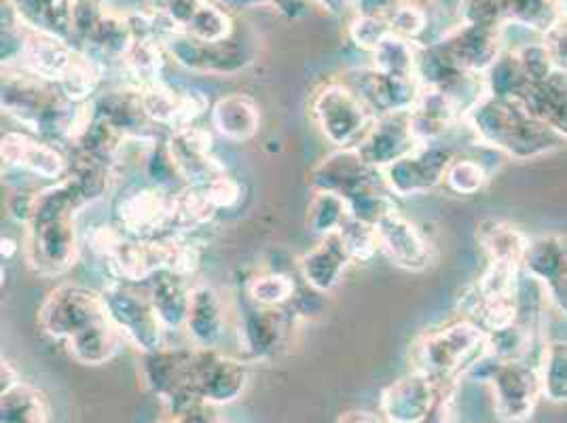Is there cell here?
<instances>
[{
  "instance_id": "cell-21",
  "label": "cell",
  "mask_w": 567,
  "mask_h": 423,
  "mask_svg": "<svg viewBox=\"0 0 567 423\" xmlns=\"http://www.w3.org/2000/svg\"><path fill=\"white\" fill-rule=\"evenodd\" d=\"M379 250L392 265L406 271H424L434 260V246L424 229L401 210L378 223Z\"/></svg>"
},
{
  "instance_id": "cell-28",
  "label": "cell",
  "mask_w": 567,
  "mask_h": 423,
  "mask_svg": "<svg viewBox=\"0 0 567 423\" xmlns=\"http://www.w3.org/2000/svg\"><path fill=\"white\" fill-rule=\"evenodd\" d=\"M260 104L248 94H227L218 97L210 109V127L223 141L244 144L260 132Z\"/></svg>"
},
{
  "instance_id": "cell-42",
  "label": "cell",
  "mask_w": 567,
  "mask_h": 423,
  "mask_svg": "<svg viewBox=\"0 0 567 423\" xmlns=\"http://www.w3.org/2000/svg\"><path fill=\"white\" fill-rule=\"evenodd\" d=\"M297 292L299 286L295 278L282 271L257 274L244 286V297L260 307H290Z\"/></svg>"
},
{
  "instance_id": "cell-15",
  "label": "cell",
  "mask_w": 567,
  "mask_h": 423,
  "mask_svg": "<svg viewBox=\"0 0 567 423\" xmlns=\"http://www.w3.org/2000/svg\"><path fill=\"white\" fill-rule=\"evenodd\" d=\"M292 327L290 307H260L244 299L237 316V345L246 362H269L282 352Z\"/></svg>"
},
{
  "instance_id": "cell-43",
  "label": "cell",
  "mask_w": 567,
  "mask_h": 423,
  "mask_svg": "<svg viewBox=\"0 0 567 423\" xmlns=\"http://www.w3.org/2000/svg\"><path fill=\"white\" fill-rule=\"evenodd\" d=\"M417 53H420V48L392 34L371 53L369 66L378 72H383V74H392V76H415Z\"/></svg>"
},
{
  "instance_id": "cell-12",
  "label": "cell",
  "mask_w": 567,
  "mask_h": 423,
  "mask_svg": "<svg viewBox=\"0 0 567 423\" xmlns=\"http://www.w3.org/2000/svg\"><path fill=\"white\" fill-rule=\"evenodd\" d=\"M451 388L411 371L381 390L379 415L385 423H430L450 400Z\"/></svg>"
},
{
  "instance_id": "cell-16",
  "label": "cell",
  "mask_w": 567,
  "mask_h": 423,
  "mask_svg": "<svg viewBox=\"0 0 567 423\" xmlns=\"http://www.w3.org/2000/svg\"><path fill=\"white\" fill-rule=\"evenodd\" d=\"M30 174L48 185L60 183L71 172V157L64 148L30 132H7L2 136V174Z\"/></svg>"
},
{
  "instance_id": "cell-31",
  "label": "cell",
  "mask_w": 567,
  "mask_h": 423,
  "mask_svg": "<svg viewBox=\"0 0 567 423\" xmlns=\"http://www.w3.org/2000/svg\"><path fill=\"white\" fill-rule=\"evenodd\" d=\"M411 121L420 144L439 142L455 123L464 121V111L450 94L422 87V95L411 111Z\"/></svg>"
},
{
  "instance_id": "cell-47",
  "label": "cell",
  "mask_w": 567,
  "mask_h": 423,
  "mask_svg": "<svg viewBox=\"0 0 567 423\" xmlns=\"http://www.w3.org/2000/svg\"><path fill=\"white\" fill-rule=\"evenodd\" d=\"M346 34H348V41L355 49L371 55L385 39L392 37V30H390V24H388L385 18L352 13Z\"/></svg>"
},
{
  "instance_id": "cell-25",
  "label": "cell",
  "mask_w": 567,
  "mask_h": 423,
  "mask_svg": "<svg viewBox=\"0 0 567 423\" xmlns=\"http://www.w3.org/2000/svg\"><path fill=\"white\" fill-rule=\"evenodd\" d=\"M94 111L111 125H115L125 138H151L159 136V130L146 115L142 92L132 85L104 90L95 95Z\"/></svg>"
},
{
  "instance_id": "cell-41",
  "label": "cell",
  "mask_w": 567,
  "mask_h": 423,
  "mask_svg": "<svg viewBox=\"0 0 567 423\" xmlns=\"http://www.w3.org/2000/svg\"><path fill=\"white\" fill-rule=\"evenodd\" d=\"M183 32L202 43H218L231 39L237 32L234 11H229L218 0H204L193 13L189 24L183 28Z\"/></svg>"
},
{
  "instance_id": "cell-1",
  "label": "cell",
  "mask_w": 567,
  "mask_h": 423,
  "mask_svg": "<svg viewBox=\"0 0 567 423\" xmlns=\"http://www.w3.org/2000/svg\"><path fill=\"white\" fill-rule=\"evenodd\" d=\"M115 183L109 167L94 162H74L64 180L37 190L30 223L25 225L24 259L41 278L66 276L81 259L79 216L106 197Z\"/></svg>"
},
{
  "instance_id": "cell-26",
  "label": "cell",
  "mask_w": 567,
  "mask_h": 423,
  "mask_svg": "<svg viewBox=\"0 0 567 423\" xmlns=\"http://www.w3.org/2000/svg\"><path fill=\"white\" fill-rule=\"evenodd\" d=\"M352 265L354 262L343 246V239L334 234L318 239V244L299 259L297 269L308 288L320 295H329L341 283Z\"/></svg>"
},
{
  "instance_id": "cell-19",
  "label": "cell",
  "mask_w": 567,
  "mask_h": 423,
  "mask_svg": "<svg viewBox=\"0 0 567 423\" xmlns=\"http://www.w3.org/2000/svg\"><path fill=\"white\" fill-rule=\"evenodd\" d=\"M455 71L485 76L502 53V30L485 25L460 24L434 43Z\"/></svg>"
},
{
  "instance_id": "cell-39",
  "label": "cell",
  "mask_w": 567,
  "mask_h": 423,
  "mask_svg": "<svg viewBox=\"0 0 567 423\" xmlns=\"http://www.w3.org/2000/svg\"><path fill=\"white\" fill-rule=\"evenodd\" d=\"M104 74L106 69L97 60H94L90 53H85L83 49L76 48L71 66L55 85L74 104H87L102 92Z\"/></svg>"
},
{
  "instance_id": "cell-48",
  "label": "cell",
  "mask_w": 567,
  "mask_h": 423,
  "mask_svg": "<svg viewBox=\"0 0 567 423\" xmlns=\"http://www.w3.org/2000/svg\"><path fill=\"white\" fill-rule=\"evenodd\" d=\"M206 190H208V195H210V199H213V204L218 212L234 210L239 206L241 195H244L241 183L234 178L229 172L214 178L210 185H206Z\"/></svg>"
},
{
  "instance_id": "cell-29",
  "label": "cell",
  "mask_w": 567,
  "mask_h": 423,
  "mask_svg": "<svg viewBox=\"0 0 567 423\" xmlns=\"http://www.w3.org/2000/svg\"><path fill=\"white\" fill-rule=\"evenodd\" d=\"M76 48L71 41L48 34V32H34L28 30L25 34V48L18 69L32 72L45 81L58 83L62 74L71 66ZM13 69V66H11Z\"/></svg>"
},
{
  "instance_id": "cell-55",
  "label": "cell",
  "mask_w": 567,
  "mask_h": 423,
  "mask_svg": "<svg viewBox=\"0 0 567 423\" xmlns=\"http://www.w3.org/2000/svg\"><path fill=\"white\" fill-rule=\"evenodd\" d=\"M0 381H2V388H0V392H2V390L13 388L16 383H20V381H24V379H22L20 371L16 369V364H13L11 360L2 358V364H0Z\"/></svg>"
},
{
  "instance_id": "cell-3",
  "label": "cell",
  "mask_w": 567,
  "mask_h": 423,
  "mask_svg": "<svg viewBox=\"0 0 567 423\" xmlns=\"http://www.w3.org/2000/svg\"><path fill=\"white\" fill-rule=\"evenodd\" d=\"M487 332L476 322L460 316L445 327L425 330L411 345L413 371L453 385L462 375H468L487 355Z\"/></svg>"
},
{
  "instance_id": "cell-30",
  "label": "cell",
  "mask_w": 567,
  "mask_h": 423,
  "mask_svg": "<svg viewBox=\"0 0 567 423\" xmlns=\"http://www.w3.org/2000/svg\"><path fill=\"white\" fill-rule=\"evenodd\" d=\"M125 339L115 329V324L109 320V316H102L87 324L85 329L74 332L69 341H64V350L76 364L83 367H102L117 358L123 350Z\"/></svg>"
},
{
  "instance_id": "cell-34",
  "label": "cell",
  "mask_w": 567,
  "mask_h": 423,
  "mask_svg": "<svg viewBox=\"0 0 567 423\" xmlns=\"http://www.w3.org/2000/svg\"><path fill=\"white\" fill-rule=\"evenodd\" d=\"M20 24L72 43V0H7Z\"/></svg>"
},
{
  "instance_id": "cell-37",
  "label": "cell",
  "mask_w": 567,
  "mask_h": 423,
  "mask_svg": "<svg viewBox=\"0 0 567 423\" xmlns=\"http://www.w3.org/2000/svg\"><path fill=\"white\" fill-rule=\"evenodd\" d=\"M166 60H169L166 45L157 39H146L134 43V48L118 69L127 76L125 85H132L136 90H148L159 83H166Z\"/></svg>"
},
{
  "instance_id": "cell-45",
  "label": "cell",
  "mask_w": 567,
  "mask_h": 423,
  "mask_svg": "<svg viewBox=\"0 0 567 423\" xmlns=\"http://www.w3.org/2000/svg\"><path fill=\"white\" fill-rule=\"evenodd\" d=\"M489 183V169L487 165L474 157H455L451 162L445 188L453 195H476Z\"/></svg>"
},
{
  "instance_id": "cell-5",
  "label": "cell",
  "mask_w": 567,
  "mask_h": 423,
  "mask_svg": "<svg viewBox=\"0 0 567 423\" xmlns=\"http://www.w3.org/2000/svg\"><path fill=\"white\" fill-rule=\"evenodd\" d=\"M309 117L334 148H355L378 118L346 79H332L313 90Z\"/></svg>"
},
{
  "instance_id": "cell-8",
  "label": "cell",
  "mask_w": 567,
  "mask_h": 423,
  "mask_svg": "<svg viewBox=\"0 0 567 423\" xmlns=\"http://www.w3.org/2000/svg\"><path fill=\"white\" fill-rule=\"evenodd\" d=\"M138 283L109 280L104 283L102 301L109 320L115 324L127 345L138 353H148L164 348L167 329L157 316L146 290H138Z\"/></svg>"
},
{
  "instance_id": "cell-49",
  "label": "cell",
  "mask_w": 567,
  "mask_h": 423,
  "mask_svg": "<svg viewBox=\"0 0 567 423\" xmlns=\"http://www.w3.org/2000/svg\"><path fill=\"white\" fill-rule=\"evenodd\" d=\"M543 45L555 71L567 76V20H559L548 32H544Z\"/></svg>"
},
{
  "instance_id": "cell-56",
  "label": "cell",
  "mask_w": 567,
  "mask_h": 423,
  "mask_svg": "<svg viewBox=\"0 0 567 423\" xmlns=\"http://www.w3.org/2000/svg\"><path fill=\"white\" fill-rule=\"evenodd\" d=\"M20 250H24V244H20L16 237L2 236V239H0L2 260L16 259L20 255Z\"/></svg>"
},
{
  "instance_id": "cell-20",
  "label": "cell",
  "mask_w": 567,
  "mask_h": 423,
  "mask_svg": "<svg viewBox=\"0 0 567 423\" xmlns=\"http://www.w3.org/2000/svg\"><path fill=\"white\" fill-rule=\"evenodd\" d=\"M346 81L367 102L375 117L411 113L422 95V85L415 76H392L371 66L350 72Z\"/></svg>"
},
{
  "instance_id": "cell-7",
  "label": "cell",
  "mask_w": 567,
  "mask_h": 423,
  "mask_svg": "<svg viewBox=\"0 0 567 423\" xmlns=\"http://www.w3.org/2000/svg\"><path fill=\"white\" fill-rule=\"evenodd\" d=\"M141 381L166 406L167 415H183L206 406L193 381V348L166 343L155 352L141 353Z\"/></svg>"
},
{
  "instance_id": "cell-35",
  "label": "cell",
  "mask_w": 567,
  "mask_h": 423,
  "mask_svg": "<svg viewBox=\"0 0 567 423\" xmlns=\"http://www.w3.org/2000/svg\"><path fill=\"white\" fill-rule=\"evenodd\" d=\"M476 241L487 255V259L525 262L532 239L513 223L485 218L476 225Z\"/></svg>"
},
{
  "instance_id": "cell-33",
  "label": "cell",
  "mask_w": 567,
  "mask_h": 423,
  "mask_svg": "<svg viewBox=\"0 0 567 423\" xmlns=\"http://www.w3.org/2000/svg\"><path fill=\"white\" fill-rule=\"evenodd\" d=\"M144 286L167 332L185 329L193 292V286H189L187 278L176 276L172 271H162Z\"/></svg>"
},
{
  "instance_id": "cell-2",
  "label": "cell",
  "mask_w": 567,
  "mask_h": 423,
  "mask_svg": "<svg viewBox=\"0 0 567 423\" xmlns=\"http://www.w3.org/2000/svg\"><path fill=\"white\" fill-rule=\"evenodd\" d=\"M462 123L468 125L476 144L519 162L538 159L566 144V138L513 97L485 94Z\"/></svg>"
},
{
  "instance_id": "cell-24",
  "label": "cell",
  "mask_w": 567,
  "mask_h": 423,
  "mask_svg": "<svg viewBox=\"0 0 567 423\" xmlns=\"http://www.w3.org/2000/svg\"><path fill=\"white\" fill-rule=\"evenodd\" d=\"M523 269L543 283L546 295L567 318V237L540 236L532 239Z\"/></svg>"
},
{
  "instance_id": "cell-23",
  "label": "cell",
  "mask_w": 567,
  "mask_h": 423,
  "mask_svg": "<svg viewBox=\"0 0 567 423\" xmlns=\"http://www.w3.org/2000/svg\"><path fill=\"white\" fill-rule=\"evenodd\" d=\"M385 20L394 37L420 49L439 43L450 30L436 0H399Z\"/></svg>"
},
{
  "instance_id": "cell-17",
  "label": "cell",
  "mask_w": 567,
  "mask_h": 423,
  "mask_svg": "<svg viewBox=\"0 0 567 423\" xmlns=\"http://www.w3.org/2000/svg\"><path fill=\"white\" fill-rule=\"evenodd\" d=\"M311 190H329L341 195L348 204L371 188L385 185L378 167L367 164L358 148H332L309 169Z\"/></svg>"
},
{
  "instance_id": "cell-50",
  "label": "cell",
  "mask_w": 567,
  "mask_h": 423,
  "mask_svg": "<svg viewBox=\"0 0 567 423\" xmlns=\"http://www.w3.org/2000/svg\"><path fill=\"white\" fill-rule=\"evenodd\" d=\"M34 202H37V190H28V188H18L9 199H7V214L18 223L25 227L32 218L34 212Z\"/></svg>"
},
{
  "instance_id": "cell-11",
  "label": "cell",
  "mask_w": 567,
  "mask_h": 423,
  "mask_svg": "<svg viewBox=\"0 0 567 423\" xmlns=\"http://www.w3.org/2000/svg\"><path fill=\"white\" fill-rule=\"evenodd\" d=\"M487 369V379L494 388L496 411L504 422L519 423L532 417L538 396L543 392L540 369L527 360L499 362L489 353L478 362Z\"/></svg>"
},
{
  "instance_id": "cell-51",
  "label": "cell",
  "mask_w": 567,
  "mask_h": 423,
  "mask_svg": "<svg viewBox=\"0 0 567 423\" xmlns=\"http://www.w3.org/2000/svg\"><path fill=\"white\" fill-rule=\"evenodd\" d=\"M157 423H225L216 413L213 406H202L197 411L183 413V415H167Z\"/></svg>"
},
{
  "instance_id": "cell-6",
  "label": "cell",
  "mask_w": 567,
  "mask_h": 423,
  "mask_svg": "<svg viewBox=\"0 0 567 423\" xmlns=\"http://www.w3.org/2000/svg\"><path fill=\"white\" fill-rule=\"evenodd\" d=\"M164 45L174 64L195 74L234 76L250 69L257 60V39L239 28L231 39L218 43H202L183 30H174Z\"/></svg>"
},
{
  "instance_id": "cell-13",
  "label": "cell",
  "mask_w": 567,
  "mask_h": 423,
  "mask_svg": "<svg viewBox=\"0 0 567 423\" xmlns=\"http://www.w3.org/2000/svg\"><path fill=\"white\" fill-rule=\"evenodd\" d=\"M250 362L218 348H193V381L206 406H229L250 383Z\"/></svg>"
},
{
  "instance_id": "cell-14",
  "label": "cell",
  "mask_w": 567,
  "mask_h": 423,
  "mask_svg": "<svg viewBox=\"0 0 567 423\" xmlns=\"http://www.w3.org/2000/svg\"><path fill=\"white\" fill-rule=\"evenodd\" d=\"M455 159L453 148L443 142H425L413 153L381 169L388 188L399 197H420L445 185L451 162Z\"/></svg>"
},
{
  "instance_id": "cell-38",
  "label": "cell",
  "mask_w": 567,
  "mask_h": 423,
  "mask_svg": "<svg viewBox=\"0 0 567 423\" xmlns=\"http://www.w3.org/2000/svg\"><path fill=\"white\" fill-rule=\"evenodd\" d=\"M218 210L206 187H185L174 190V231L199 236V231L213 225Z\"/></svg>"
},
{
  "instance_id": "cell-22",
  "label": "cell",
  "mask_w": 567,
  "mask_h": 423,
  "mask_svg": "<svg viewBox=\"0 0 567 423\" xmlns=\"http://www.w3.org/2000/svg\"><path fill=\"white\" fill-rule=\"evenodd\" d=\"M420 146L413 132L411 113H394L375 118L364 141L355 148L362 159L378 169L399 162Z\"/></svg>"
},
{
  "instance_id": "cell-58",
  "label": "cell",
  "mask_w": 567,
  "mask_h": 423,
  "mask_svg": "<svg viewBox=\"0 0 567 423\" xmlns=\"http://www.w3.org/2000/svg\"><path fill=\"white\" fill-rule=\"evenodd\" d=\"M559 11H561V18L567 20V0H559Z\"/></svg>"
},
{
  "instance_id": "cell-4",
  "label": "cell",
  "mask_w": 567,
  "mask_h": 423,
  "mask_svg": "<svg viewBox=\"0 0 567 423\" xmlns=\"http://www.w3.org/2000/svg\"><path fill=\"white\" fill-rule=\"evenodd\" d=\"M523 274L519 262L487 259L476 282L457 297L460 316L476 322L487 334L511 327L519 320Z\"/></svg>"
},
{
  "instance_id": "cell-54",
  "label": "cell",
  "mask_w": 567,
  "mask_h": 423,
  "mask_svg": "<svg viewBox=\"0 0 567 423\" xmlns=\"http://www.w3.org/2000/svg\"><path fill=\"white\" fill-rule=\"evenodd\" d=\"M334 423H385L381 420V415H375L371 411H364V409H350V411H343L337 422Z\"/></svg>"
},
{
  "instance_id": "cell-52",
  "label": "cell",
  "mask_w": 567,
  "mask_h": 423,
  "mask_svg": "<svg viewBox=\"0 0 567 423\" xmlns=\"http://www.w3.org/2000/svg\"><path fill=\"white\" fill-rule=\"evenodd\" d=\"M396 2H399V0H354L352 13L385 18V16L392 11V7H394Z\"/></svg>"
},
{
  "instance_id": "cell-32",
  "label": "cell",
  "mask_w": 567,
  "mask_h": 423,
  "mask_svg": "<svg viewBox=\"0 0 567 423\" xmlns=\"http://www.w3.org/2000/svg\"><path fill=\"white\" fill-rule=\"evenodd\" d=\"M136 43L134 32L127 22L125 13H115L109 11L102 22L95 25L94 32L90 39L83 43V51L90 53L94 60H97L106 71L113 66H121L127 53L132 51Z\"/></svg>"
},
{
  "instance_id": "cell-27",
  "label": "cell",
  "mask_w": 567,
  "mask_h": 423,
  "mask_svg": "<svg viewBox=\"0 0 567 423\" xmlns=\"http://www.w3.org/2000/svg\"><path fill=\"white\" fill-rule=\"evenodd\" d=\"M227 327V311L220 292L210 283H195L190 292L185 332L193 348H218Z\"/></svg>"
},
{
  "instance_id": "cell-57",
  "label": "cell",
  "mask_w": 567,
  "mask_h": 423,
  "mask_svg": "<svg viewBox=\"0 0 567 423\" xmlns=\"http://www.w3.org/2000/svg\"><path fill=\"white\" fill-rule=\"evenodd\" d=\"M318 2H320V7H322L324 11H329L332 16L352 11V4H354V0H318Z\"/></svg>"
},
{
  "instance_id": "cell-18",
  "label": "cell",
  "mask_w": 567,
  "mask_h": 423,
  "mask_svg": "<svg viewBox=\"0 0 567 423\" xmlns=\"http://www.w3.org/2000/svg\"><path fill=\"white\" fill-rule=\"evenodd\" d=\"M167 148L185 185L206 187L227 174V165L214 151L213 127L193 123L166 134Z\"/></svg>"
},
{
  "instance_id": "cell-44",
  "label": "cell",
  "mask_w": 567,
  "mask_h": 423,
  "mask_svg": "<svg viewBox=\"0 0 567 423\" xmlns=\"http://www.w3.org/2000/svg\"><path fill=\"white\" fill-rule=\"evenodd\" d=\"M540 376L548 400L567 402V341H553L544 348Z\"/></svg>"
},
{
  "instance_id": "cell-10",
  "label": "cell",
  "mask_w": 567,
  "mask_h": 423,
  "mask_svg": "<svg viewBox=\"0 0 567 423\" xmlns=\"http://www.w3.org/2000/svg\"><path fill=\"white\" fill-rule=\"evenodd\" d=\"M102 316H106V309L100 290L66 282L49 292L37 311V322L49 339L64 343Z\"/></svg>"
},
{
  "instance_id": "cell-46",
  "label": "cell",
  "mask_w": 567,
  "mask_h": 423,
  "mask_svg": "<svg viewBox=\"0 0 567 423\" xmlns=\"http://www.w3.org/2000/svg\"><path fill=\"white\" fill-rule=\"evenodd\" d=\"M339 237L343 239V246L350 255V259L354 265H367L378 257L379 237L378 229L373 225H367L362 220H358L354 216H350V220L343 225V229L339 231Z\"/></svg>"
},
{
  "instance_id": "cell-40",
  "label": "cell",
  "mask_w": 567,
  "mask_h": 423,
  "mask_svg": "<svg viewBox=\"0 0 567 423\" xmlns=\"http://www.w3.org/2000/svg\"><path fill=\"white\" fill-rule=\"evenodd\" d=\"M350 216V206L341 195L329 190H311L306 214V227L311 236L322 239L339 234Z\"/></svg>"
},
{
  "instance_id": "cell-53",
  "label": "cell",
  "mask_w": 567,
  "mask_h": 423,
  "mask_svg": "<svg viewBox=\"0 0 567 423\" xmlns=\"http://www.w3.org/2000/svg\"><path fill=\"white\" fill-rule=\"evenodd\" d=\"M229 11H241V9H278L280 0H218Z\"/></svg>"
},
{
  "instance_id": "cell-36",
  "label": "cell",
  "mask_w": 567,
  "mask_h": 423,
  "mask_svg": "<svg viewBox=\"0 0 567 423\" xmlns=\"http://www.w3.org/2000/svg\"><path fill=\"white\" fill-rule=\"evenodd\" d=\"M0 423H51L49 396L34 383L20 381L0 392Z\"/></svg>"
},
{
  "instance_id": "cell-9",
  "label": "cell",
  "mask_w": 567,
  "mask_h": 423,
  "mask_svg": "<svg viewBox=\"0 0 567 423\" xmlns=\"http://www.w3.org/2000/svg\"><path fill=\"white\" fill-rule=\"evenodd\" d=\"M113 223L132 239H162L174 231V190L142 187L125 190L115 204Z\"/></svg>"
}]
</instances>
